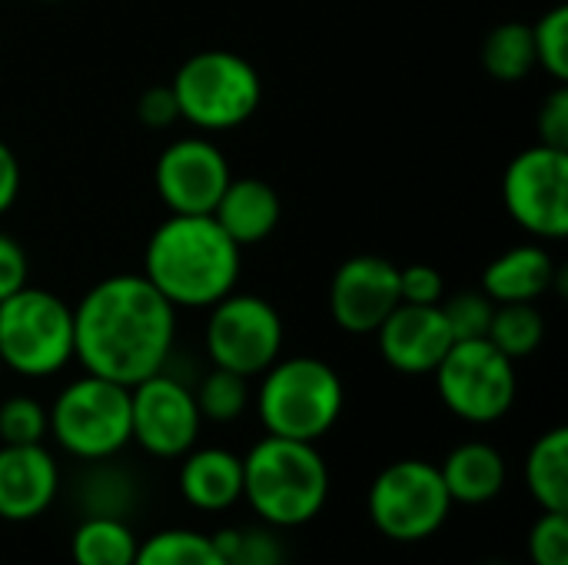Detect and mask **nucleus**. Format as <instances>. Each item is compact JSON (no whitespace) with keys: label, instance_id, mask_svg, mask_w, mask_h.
Listing matches in <instances>:
<instances>
[{"label":"nucleus","instance_id":"1","mask_svg":"<svg viewBox=\"0 0 568 565\" xmlns=\"http://www.w3.org/2000/svg\"><path fill=\"white\" fill-rule=\"evenodd\" d=\"M176 346V306L143 273L93 283L73 306V360L103 380L136 386L166 370Z\"/></svg>","mask_w":568,"mask_h":565},{"label":"nucleus","instance_id":"2","mask_svg":"<svg viewBox=\"0 0 568 565\" xmlns=\"http://www.w3.org/2000/svg\"><path fill=\"white\" fill-rule=\"evenodd\" d=\"M243 246L213 213H170L146 240L143 276L176 310H210L236 290Z\"/></svg>","mask_w":568,"mask_h":565},{"label":"nucleus","instance_id":"3","mask_svg":"<svg viewBox=\"0 0 568 565\" xmlns=\"http://www.w3.org/2000/svg\"><path fill=\"white\" fill-rule=\"evenodd\" d=\"M243 500L273 529L313 523L329 500V466L316 443L263 436L243 456Z\"/></svg>","mask_w":568,"mask_h":565},{"label":"nucleus","instance_id":"4","mask_svg":"<svg viewBox=\"0 0 568 565\" xmlns=\"http://www.w3.org/2000/svg\"><path fill=\"white\" fill-rule=\"evenodd\" d=\"M346 390L320 356H280L260 373L256 416L270 436L320 443L343 416Z\"/></svg>","mask_w":568,"mask_h":565},{"label":"nucleus","instance_id":"5","mask_svg":"<svg viewBox=\"0 0 568 565\" xmlns=\"http://www.w3.org/2000/svg\"><path fill=\"white\" fill-rule=\"evenodd\" d=\"M180 120L200 133H226L243 127L263 100L256 67L233 50H200L186 57L170 80Z\"/></svg>","mask_w":568,"mask_h":565},{"label":"nucleus","instance_id":"6","mask_svg":"<svg viewBox=\"0 0 568 565\" xmlns=\"http://www.w3.org/2000/svg\"><path fill=\"white\" fill-rule=\"evenodd\" d=\"M0 363L27 380H47L70 366L73 306L30 283L0 300Z\"/></svg>","mask_w":568,"mask_h":565},{"label":"nucleus","instance_id":"7","mask_svg":"<svg viewBox=\"0 0 568 565\" xmlns=\"http://www.w3.org/2000/svg\"><path fill=\"white\" fill-rule=\"evenodd\" d=\"M50 416V436L80 463L113 460L130 446V386L83 373L67 383Z\"/></svg>","mask_w":568,"mask_h":565},{"label":"nucleus","instance_id":"8","mask_svg":"<svg viewBox=\"0 0 568 565\" xmlns=\"http://www.w3.org/2000/svg\"><path fill=\"white\" fill-rule=\"evenodd\" d=\"M366 513L376 533L393 543H423L436 536L449 513L453 500L446 493L443 473L429 460H396L376 473L366 493Z\"/></svg>","mask_w":568,"mask_h":565},{"label":"nucleus","instance_id":"9","mask_svg":"<svg viewBox=\"0 0 568 565\" xmlns=\"http://www.w3.org/2000/svg\"><path fill=\"white\" fill-rule=\"evenodd\" d=\"M433 376L443 406L463 423L489 426L516 406V360L499 353L486 336L456 340L443 363L433 370Z\"/></svg>","mask_w":568,"mask_h":565},{"label":"nucleus","instance_id":"10","mask_svg":"<svg viewBox=\"0 0 568 565\" xmlns=\"http://www.w3.org/2000/svg\"><path fill=\"white\" fill-rule=\"evenodd\" d=\"M283 316L260 293H226L210 306L203 346L213 366L240 373L246 380L260 376L283 356Z\"/></svg>","mask_w":568,"mask_h":565},{"label":"nucleus","instance_id":"11","mask_svg":"<svg viewBox=\"0 0 568 565\" xmlns=\"http://www.w3.org/2000/svg\"><path fill=\"white\" fill-rule=\"evenodd\" d=\"M503 206L529 236L562 240L568 233V150L536 143L516 153L503 173Z\"/></svg>","mask_w":568,"mask_h":565},{"label":"nucleus","instance_id":"12","mask_svg":"<svg viewBox=\"0 0 568 565\" xmlns=\"http://www.w3.org/2000/svg\"><path fill=\"white\" fill-rule=\"evenodd\" d=\"M203 416L193 390L160 370L130 386V443L153 460H180L200 443Z\"/></svg>","mask_w":568,"mask_h":565},{"label":"nucleus","instance_id":"13","mask_svg":"<svg viewBox=\"0 0 568 565\" xmlns=\"http://www.w3.org/2000/svg\"><path fill=\"white\" fill-rule=\"evenodd\" d=\"M230 180V160L210 137H180L166 143L153 167L156 196L170 213H213Z\"/></svg>","mask_w":568,"mask_h":565},{"label":"nucleus","instance_id":"14","mask_svg":"<svg viewBox=\"0 0 568 565\" xmlns=\"http://www.w3.org/2000/svg\"><path fill=\"white\" fill-rule=\"evenodd\" d=\"M399 303V266L393 260L359 253L339 263L329 280V313L343 333L373 336Z\"/></svg>","mask_w":568,"mask_h":565},{"label":"nucleus","instance_id":"15","mask_svg":"<svg viewBox=\"0 0 568 565\" xmlns=\"http://www.w3.org/2000/svg\"><path fill=\"white\" fill-rule=\"evenodd\" d=\"M373 336L386 366L403 376H429L456 343L443 310L416 303H399Z\"/></svg>","mask_w":568,"mask_h":565},{"label":"nucleus","instance_id":"16","mask_svg":"<svg viewBox=\"0 0 568 565\" xmlns=\"http://www.w3.org/2000/svg\"><path fill=\"white\" fill-rule=\"evenodd\" d=\"M60 493V466L43 443H0V519L27 523L43 516Z\"/></svg>","mask_w":568,"mask_h":565},{"label":"nucleus","instance_id":"17","mask_svg":"<svg viewBox=\"0 0 568 565\" xmlns=\"http://www.w3.org/2000/svg\"><path fill=\"white\" fill-rule=\"evenodd\" d=\"M479 290L499 303H539L552 290H566V270L539 243H519L486 263Z\"/></svg>","mask_w":568,"mask_h":565},{"label":"nucleus","instance_id":"18","mask_svg":"<svg viewBox=\"0 0 568 565\" xmlns=\"http://www.w3.org/2000/svg\"><path fill=\"white\" fill-rule=\"evenodd\" d=\"M180 496L196 513H226L243 500V456L223 446H193L180 456Z\"/></svg>","mask_w":568,"mask_h":565},{"label":"nucleus","instance_id":"19","mask_svg":"<svg viewBox=\"0 0 568 565\" xmlns=\"http://www.w3.org/2000/svg\"><path fill=\"white\" fill-rule=\"evenodd\" d=\"M213 216L233 236V243L246 250L263 243L280 226L283 203L273 183L260 176H233L223 196L216 200Z\"/></svg>","mask_w":568,"mask_h":565},{"label":"nucleus","instance_id":"20","mask_svg":"<svg viewBox=\"0 0 568 565\" xmlns=\"http://www.w3.org/2000/svg\"><path fill=\"white\" fill-rule=\"evenodd\" d=\"M439 473L453 506H489L499 500L509 476L503 453L479 440L449 450V456L439 463Z\"/></svg>","mask_w":568,"mask_h":565},{"label":"nucleus","instance_id":"21","mask_svg":"<svg viewBox=\"0 0 568 565\" xmlns=\"http://www.w3.org/2000/svg\"><path fill=\"white\" fill-rule=\"evenodd\" d=\"M526 490L542 513H568V430L552 426L526 456Z\"/></svg>","mask_w":568,"mask_h":565},{"label":"nucleus","instance_id":"22","mask_svg":"<svg viewBox=\"0 0 568 565\" xmlns=\"http://www.w3.org/2000/svg\"><path fill=\"white\" fill-rule=\"evenodd\" d=\"M136 549H140V539L126 519L83 516L70 536L73 565H133Z\"/></svg>","mask_w":568,"mask_h":565},{"label":"nucleus","instance_id":"23","mask_svg":"<svg viewBox=\"0 0 568 565\" xmlns=\"http://www.w3.org/2000/svg\"><path fill=\"white\" fill-rule=\"evenodd\" d=\"M483 67L499 83H519L536 70V43H532V23L506 20L493 27L483 40Z\"/></svg>","mask_w":568,"mask_h":565},{"label":"nucleus","instance_id":"24","mask_svg":"<svg viewBox=\"0 0 568 565\" xmlns=\"http://www.w3.org/2000/svg\"><path fill=\"white\" fill-rule=\"evenodd\" d=\"M90 470L80 476L77 486V503L83 516H110V519H126L136 506V483L126 470L113 466L110 460L87 463Z\"/></svg>","mask_w":568,"mask_h":565},{"label":"nucleus","instance_id":"25","mask_svg":"<svg viewBox=\"0 0 568 565\" xmlns=\"http://www.w3.org/2000/svg\"><path fill=\"white\" fill-rule=\"evenodd\" d=\"M486 340L509 360L532 356L546 340V316L539 303H499Z\"/></svg>","mask_w":568,"mask_h":565},{"label":"nucleus","instance_id":"26","mask_svg":"<svg viewBox=\"0 0 568 565\" xmlns=\"http://www.w3.org/2000/svg\"><path fill=\"white\" fill-rule=\"evenodd\" d=\"M133 565H226L213 536L196 529H160L140 543Z\"/></svg>","mask_w":568,"mask_h":565},{"label":"nucleus","instance_id":"27","mask_svg":"<svg viewBox=\"0 0 568 565\" xmlns=\"http://www.w3.org/2000/svg\"><path fill=\"white\" fill-rule=\"evenodd\" d=\"M273 526H230L213 536L226 565H286L283 539Z\"/></svg>","mask_w":568,"mask_h":565},{"label":"nucleus","instance_id":"28","mask_svg":"<svg viewBox=\"0 0 568 565\" xmlns=\"http://www.w3.org/2000/svg\"><path fill=\"white\" fill-rule=\"evenodd\" d=\"M200 416L210 423H236L250 406V380L213 366L193 390Z\"/></svg>","mask_w":568,"mask_h":565},{"label":"nucleus","instance_id":"29","mask_svg":"<svg viewBox=\"0 0 568 565\" xmlns=\"http://www.w3.org/2000/svg\"><path fill=\"white\" fill-rule=\"evenodd\" d=\"M536 67H542L556 83L568 80V7L556 3L532 23Z\"/></svg>","mask_w":568,"mask_h":565},{"label":"nucleus","instance_id":"30","mask_svg":"<svg viewBox=\"0 0 568 565\" xmlns=\"http://www.w3.org/2000/svg\"><path fill=\"white\" fill-rule=\"evenodd\" d=\"M50 436L47 406L33 396H10L0 403V443L3 446H33Z\"/></svg>","mask_w":568,"mask_h":565},{"label":"nucleus","instance_id":"31","mask_svg":"<svg viewBox=\"0 0 568 565\" xmlns=\"http://www.w3.org/2000/svg\"><path fill=\"white\" fill-rule=\"evenodd\" d=\"M439 310L453 330V340H483L489 333L496 303L483 290H459L439 300Z\"/></svg>","mask_w":568,"mask_h":565},{"label":"nucleus","instance_id":"32","mask_svg":"<svg viewBox=\"0 0 568 565\" xmlns=\"http://www.w3.org/2000/svg\"><path fill=\"white\" fill-rule=\"evenodd\" d=\"M532 565H568V513H542L526 543Z\"/></svg>","mask_w":568,"mask_h":565},{"label":"nucleus","instance_id":"33","mask_svg":"<svg viewBox=\"0 0 568 565\" xmlns=\"http://www.w3.org/2000/svg\"><path fill=\"white\" fill-rule=\"evenodd\" d=\"M399 296L403 303H416V306H439V300L446 296V283L443 273L429 263H409L399 266Z\"/></svg>","mask_w":568,"mask_h":565},{"label":"nucleus","instance_id":"34","mask_svg":"<svg viewBox=\"0 0 568 565\" xmlns=\"http://www.w3.org/2000/svg\"><path fill=\"white\" fill-rule=\"evenodd\" d=\"M536 130H539V143L568 150V87L556 83V90L542 100L539 117H536Z\"/></svg>","mask_w":568,"mask_h":565},{"label":"nucleus","instance_id":"35","mask_svg":"<svg viewBox=\"0 0 568 565\" xmlns=\"http://www.w3.org/2000/svg\"><path fill=\"white\" fill-rule=\"evenodd\" d=\"M136 120L150 130H166L170 123L180 120V110H176V100H173V90L170 83H153L140 93L136 100Z\"/></svg>","mask_w":568,"mask_h":565},{"label":"nucleus","instance_id":"36","mask_svg":"<svg viewBox=\"0 0 568 565\" xmlns=\"http://www.w3.org/2000/svg\"><path fill=\"white\" fill-rule=\"evenodd\" d=\"M27 253L23 246L0 233V300H7L10 293H17L20 286H27Z\"/></svg>","mask_w":568,"mask_h":565},{"label":"nucleus","instance_id":"37","mask_svg":"<svg viewBox=\"0 0 568 565\" xmlns=\"http://www.w3.org/2000/svg\"><path fill=\"white\" fill-rule=\"evenodd\" d=\"M20 183H23L20 160H17V153L10 150V143H3V140H0V216L17 203V196H20Z\"/></svg>","mask_w":568,"mask_h":565},{"label":"nucleus","instance_id":"38","mask_svg":"<svg viewBox=\"0 0 568 565\" xmlns=\"http://www.w3.org/2000/svg\"><path fill=\"white\" fill-rule=\"evenodd\" d=\"M483 565H516V563H506V559H489V563Z\"/></svg>","mask_w":568,"mask_h":565},{"label":"nucleus","instance_id":"39","mask_svg":"<svg viewBox=\"0 0 568 565\" xmlns=\"http://www.w3.org/2000/svg\"><path fill=\"white\" fill-rule=\"evenodd\" d=\"M40 3H63V0H40Z\"/></svg>","mask_w":568,"mask_h":565},{"label":"nucleus","instance_id":"40","mask_svg":"<svg viewBox=\"0 0 568 565\" xmlns=\"http://www.w3.org/2000/svg\"><path fill=\"white\" fill-rule=\"evenodd\" d=\"M0 373H3V363H0Z\"/></svg>","mask_w":568,"mask_h":565}]
</instances>
